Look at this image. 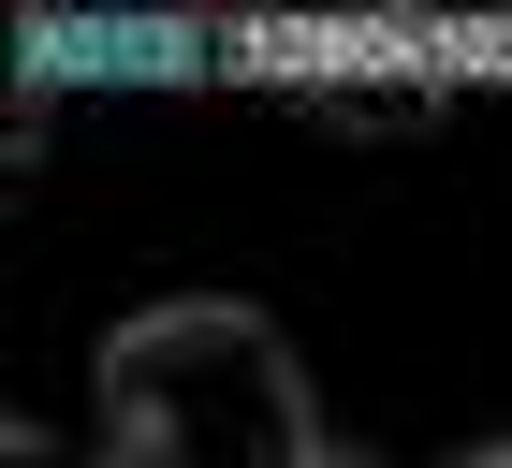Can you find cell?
<instances>
[{
  "label": "cell",
  "mask_w": 512,
  "mask_h": 468,
  "mask_svg": "<svg viewBox=\"0 0 512 468\" xmlns=\"http://www.w3.org/2000/svg\"><path fill=\"white\" fill-rule=\"evenodd\" d=\"M88 468H337V454H322L293 337L235 293H191V308L118 322Z\"/></svg>",
  "instance_id": "cell-1"
},
{
  "label": "cell",
  "mask_w": 512,
  "mask_h": 468,
  "mask_svg": "<svg viewBox=\"0 0 512 468\" xmlns=\"http://www.w3.org/2000/svg\"><path fill=\"white\" fill-rule=\"evenodd\" d=\"M469 468H512V454H469Z\"/></svg>",
  "instance_id": "cell-2"
}]
</instances>
